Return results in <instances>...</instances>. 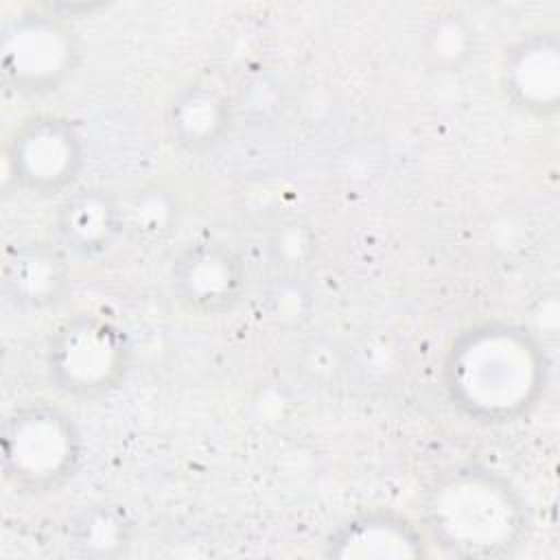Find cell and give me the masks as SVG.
Returning a JSON list of instances; mask_svg holds the SVG:
<instances>
[{
	"instance_id": "1",
	"label": "cell",
	"mask_w": 560,
	"mask_h": 560,
	"mask_svg": "<svg viewBox=\"0 0 560 560\" xmlns=\"http://www.w3.org/2000/svg\"><path fill=\"white\" fill-rule=\"evenodd\" d=\"M442 381L462 418L481 427H505L527 418L545 398L549 357L525 324L483 319L453 337Z\"/></svg>"
},
{
	"instance_id": "2",
	"label": "cell",
	"mask_w": 560,
	"mask_h": 560,
	"mask_svg": "<svg viewBox=\"0 0 560 560\" xmlns=\"http://www.w3.org/2000/svg\"><path fill=\"white\" fill-rule=\"evenodd\" d=\"M420 527L429 542L455 558H503L532 534L523 492L486 464H455L424 488Z\"/></svg>"
},
{
	"instance_id": "3",
	"label": "cell",
	"mask_w": 560,
	"mask_h": 560,
	"mask_svg": "<svg viewBox=\"0 0 560 560\" xmlns=\"http://www.w3.org/2000/svg\"><path fill=\"white\" fill-rule=\"evenodd\" d=\"M83 453L77 420L52 400L22 402L2 422V477L18 497L39 499L61 492L77 477Z\"/></svg>"
},
{
	"instance_id": "4",
	"label": "cell",
	"mask_w": 560,
	"mask_h": 560,
	"mask_svg": "<svg viewBox=\"0 0 560 560\" xmlns=\"http://www.w3.org/2000/svg\"><path fill=\"white\" fill-rule=\"evenodd\" d=\"M129 332L109 315L79 311L63 317L48 335L44 370L63 398L92 402L118 392L131 370Z\"/></svg>"
},
{
	"instance_id": "5",
	"label": "cell",
	"mask_w": 560,
	"mask_h": 560,
	"mask_svg": "<svg viewBox=\"0 0 560 560\" xmlns=\"http://www.w3.org/2000/svg\"><path fill=\"white\" fill-rule=\"evenodd\" d=\"M83 42L72 20L52 4L26 7L7 18L0 37L4 85L22 98L59 92L79 72Z\"/></svg>"
},
{
	"instance_id": "6",
	"label": "cell",
	"mask_w": 560,
	"mask_h": 560,
	"mask_svg": "<svg viewBox=\"0 0 560 560\" xmlns=\"http://www.w3.org/2000/svg\"><path fill=\"white\" fill-rule=\"evenodd\" d=\"M88 144L74 120L39 112L24 116L4 138L7 179L26 197L61 199L79 186Z\"/></svg>"
},
{
	"instance_id": "7",
	"label": "cell",
	"mask_w": 560,
	"mask_h": 560,
	"mask_svg": "<svg viewBox=\"0 0 560 560\" xmlns=\"http://www.w3.org/2000/svg\"><path fill=\"white\" fill-rule=\"evenodd\" d=\"M168 284L175 302L195 317L232 313L247 293V265L223 241L186 245L171 265Z\"/></svg>"
},
{
	"instance_id": "8",
	"label": "cell",
	"mask_w": 560,
	"mask_h": 560,
	"mask_svg": "<svg viewBox=\"0 0 560 560\" xmlns=\"http://www.w3.org/2000/svg\"><path fill=\"white\" fill-rule=\"evenodd\" d=\"M499 88L512 109L553 120L560 109V31L540 24L523 31L501 52Z\"/></svg>"
},
{
	"instance_id": "9",
	"label": "cell",
	"mask_w": 560,
	"mask_h": 560,
	"mask_svg": "<svg viewBox=\"0 0 560 560\" xmlns=\"http://www.w3.org/2000/svg\"><path fill=\"white\" fill-rule=\"evenodd\" d=\"M324 556L339 560H407L429 556L424 529L394 508L346 516L324 538Z\"/></svg>"
},
{
	"instance_id": "10",
	"label": "cell",
	"mask_w": 560,
	"mask_h": 560,
	"mask_svg": "<svg viewBox=\"0 0 560 560\" xmlns=\"http://www.w3.org/2000/svg\"><path fill=\"white\" fill-rule=\"evenodd\" d=\"M68 252L48 238L15 241L4 249L2 291L22 311H52L70 293Z\"/></svg>"
},
{
	"instance_id": "11",
	"label": "cell",
	"mask_w": 560,
	"mask_h": 560,
	"mask_svg": "<svg viewBox=\"0 0 560 560\" xmlns=\"http://www.w3.org/2000/svg\"><path fill=\"white\" fill-rule=\"evenodd\" d=\"M55 241L83 260L107 256L127 230L120 199L103 186H77L59 199L52 214Z\"/></svg>"
},
{
	"instance_id": "12",
	"label": "cell",
	"mask_w": 560,
	"mask_h": 560,
	"mask_svg": "<svg viewBox=\"0 0 560 560\" xmlns=\"http://www.w3.org/2000/svg\"><path fill=\"white\" fill-rule=\"evenodd\" d=\"M236 120L232 96L203 79L179 88L164 112L168 142L192 158L212 153L225 142Z\"/></svg>"
},
{
	"instance_id": "13",
	"label": "cell",
	"mask_w": 560,
	"mask_h": 560,
	"mask_svg": "<svg viewBox=\"0 0 560 560\" xmlns=\"http://www.w3.org/2000/svg\"><path fill=\"white\" fill-rule=\"evenodd\" d=\"M136 521L120 503L85 505L68 525V549L77 558L112 560L127 556L136 540Z\"/></svg>"
},
{
	"instance_id": "14",
	"label": "cell",
	"mask_w": 560,
	"mask_h": 560,
	"mask_svg": "<svg viewBox=\"0 0 560 560\" xmlns=\"http://www.w3.org/2000/svg\"><path fill=\"white\" fill-rule=\"evenodd\" d=\"M479 52L475 22L459 9H438L422 26L420 59L438 74H455L468 68Z\"/></svg>"
}]
</instances>
